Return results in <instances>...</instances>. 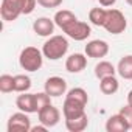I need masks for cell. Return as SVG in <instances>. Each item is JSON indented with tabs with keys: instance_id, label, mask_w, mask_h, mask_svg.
Listing matches in <instances>:
<instances>
[{
	"instance_id": "obj_24",
	"label": "cell",
	"mask_w": 132,
	"mask_h": 132,
	"mask_svg": "<svg viewBox=\"0 0 132 132\" xmlns=\"http://www.w3.org/2000/svg\"><path fill=\"white\" fill-rule=\"evenodd\" d=\"M36 104H37V112H39V110L44 109L45 106L51 104V96H50L45 90L40 92V93H36Z\"/></svg>"
},
{
	"instance_id": "obj_15",
	"label": "cell",
	"mask_w": 132,
	"mask_h": 132,
	"mask_svg": "<svg viewBox=\"0 0 132 132\" xmlns=\"http://www.w3.org/2000/svg\"><path fill=\"white\" fill-rule=\"evenodd\" d=\"M53 20H54L56 27H59V28L64 31L69 25H72L73 22H76L78 17L75 16V13H72V11H69V10H61V11H57V13L54 14Z\"/></svg>"
},
{
	"instance_id": "obj_11",
	"label": "cell",
	"mask_w": 132,
	"mask_h": 132,
	"mask_svg": "<svg viewBox=\"0 0 132 132\" xmlns=\"http://www.w3.org/2000/svg\"><path fill=\"white\" fill-rule=\"evenodd\" d=\"M16 106L19 110L27 112V113H37V104H36V93H28L23 92L22 95L17 96Z\"/></svg>"
},
{
	"instance_id": "obj_7",
	"label": "cell",
	"mask_w": 132,
	"mask_h": 132,
	"mask_svg": "<svg viewBox=\"0 0 132 132\" xmlns=\"http://www.w3.org/2000/svg\"><path fill=\"white\" fill-rule=\"evenodd\" d=\"M44 90L51 98L62 96V95H65V92H67V81H65L64 78H61V76H50L45 81Z\"/></svg>"
},
{
	"instance_id": "obj_16",
	"label": "cell",
	"mask_w": 132,
	"mask_h": 132,
	"mask_svg": "<svg viewBox=\"0 0 132 132\" xmlns=\"http://www.w3.org/2000/svg\"><path fill=\"white\" fill-rule=\"evenodd\" d=\"M89 126V118H87V113L81 115V117H76V118H70V120H65V127L70 132H82L86 130Z\"/></svg>"
},
{
	"instance_id": "obj_14",
	"label": "cell",
	"mask_w": 132,
	"mask_h": 132,
	"mask_svg": "<svg viewBox=\"0 0 132 132\" xmlns=\"http://www.w3.org/2000/svg\"><path fill=\"white\" fill-rule=\"evenodd\" d=\"M54 20L48 19V17H39L34 20L33 23V30L37 36L40 37H50L53 36V31H54Z\"/></svg>"
},
{
	"instance_id": "obj_27",
	"label": "cell",
	"mask_w": 132,
	"mask_h": 132,
	"mask_svg": "<svg viewBox=\"0 0 132 132\" xmlns=\"http://www.w3.org/2000/svg\"><path fill=\"white\" fill-rule=\"evenodd\" d=\"M120 113L130 123V127H132V106H129V104L123 106V107L120 109Z\"/></svg>"
},
{
	"instance_id": "obj_29",
	"label": "cell",
	"mask_w": 132,
	"mask_h": 132,
	"mask_svg": "<svg viewBox=\"0 0 132 132\" xmlns=\"http://www.w3.org/2000/svg\"><path fill=\"white\" fill-rule=\"evenodd\" d=\"M47 129H48V127H47L45 124H42V123H40V126H34V127L31 126V132H45Z\"/></svg>"
},
{
	"instance_id": "obj_6",
	"label": "cell",
	"mask_w": 132,
	"mask_h": 132,
	"mask_svg": "<svg viewBox=\"0 0 132 132\" xmlns=\"http://www.w3.org/2000/svg\"><path fill=\"white\" fill-rule=\"evenodd\" d=\"M64 33L67 34L70 39L81 42V40H86V39L92 34V28H90V25H89L87 22L76 20V22H73L72 25H69L67 28H65Z\"/></svg>"
},
{
	"instance_id": "obj_1",
	"label": "cell",
	"mask_w": 132,
	"mask_h": 132,
	"mask_svg": "<svg viewBox=\"0 0 132 132\" xmlns=\"http://www.w3.org/2000/svg\"><path fill=\"white\" fill-rule=\"evenodd\" d=\"M69 51V40L64 36H50L48 40L42 45V53L50 61H57L64 57Z\"/></svg>"
},
{
	"instance_id": "obj_19",
	"label": "cell",
	"mask_w": 132,
	"mask_h": 132,
	"mask_svg": "<svg viewBox=\"0 0 132 132\" xmlns=\"http://www.w3.org/2000/svg\"><path fill=\"white\" fill-rule=\"evenodd\" d=\"M117 73V69L113 67V64L109 61H100L95 65V76L98 79H103L106 76H113Z\"/></svg>"
},
{
	"instance_id": "obj_28",
	"label": "cell",
	"mask_w": 132,
	"mask_h": 132,
	"mask_svg": "<svg viewBox=\"0 0 132 132\" xmlns=\"http://www.w3.org/2000/svg\"><path fill=\"white\" fill-rule=\"evenodd\" d=\"M98 2H100V5H101V6L109 8V6H113V5L117 3V0H98Z\"/></svg>"
},
{
	"instance_id": "obj_5",
	"label": "cell",
	"mask_w": 132,
	"mask_h": 132,
	"mask_svg": "<svg viewBox=\"0 0 132 132\" xmlns=\"http://www.w3.org/2000/svg\"><path fill=\"white\" fill-rule=\"evenodd\" d=\"M6 129H8V132H28V130H31V120H30L28 113L22 112V110L17 113H13L8 120Z\"/></svg>"
},
{
	"instance_id": "obj_2",
	"label": "cell",
	"mask_w": 132,
	"mask_h": 132,
	"mask_svg": "<svg viewBox=\"0 0 132 132\" xmlns=\"http://www.w3.org/2000/svg\"><path fill=\"white\" fill-rule=\"evenodd\" d=\"M44 57L45 56H44L42 50H39L36 47H25L20 51L19 64L27 72H37V70H40L42 64H44Z\"/></svg>"
},
{
	"instance_id": "obj_25",
	"label": "cell",
	"mask_w": 132,
	"mask_h": 132,
	"mask_svg": "<svg viewBox=\"0 0 132 132\" xmlns=\"http://www.w3.org/2000/svg\"><path fill=\"white\" fill-rule=\"evenodd\" d=\"M64 0H37V5H40L42 8H57L62 5Z\"/></svg>"
},
{
	"instance_id": "obj_21",
	"label": "cell",
	"mask_w": 132,
	"mask_h": 132,
	"mask_svg": "<svg viewBox=\"0 0 132 132\" xmlns=\"http://www.w3.org/2000/svg\"><path fill=\"white\" fill-rule=\"evenodd\" d=\"M31 89V78L27 75H16L14 76V92L23 93Z\"/></svg>"
},
{
	"instance_id": "obj_20",
	"label": "cell",
	"mask_w": 132,
	"mask_h": 132,
	"mask_svg": "<svg viewBox=\"0 0 132 132\" xmlns=\"http://www.w3.org/2000/svg\"><path fill=\"white\" fill-rule=\"evenodd\" d=\"M106 14H107V10H104V6L103 8H100V6L98 8H92L89 11V20L95 27H103L104 20H106Z\"/></svg>"
},
{
	"instance_id": "obj_30",
	"label": "cell",
	"mask_w": 132,
	"mask_h": 132,
	"mask_svg": "<svg viewBox=\"0 0 132 132\" xmlns=\"http://www.w3.org/2000/svg\"><path fill=\"white\" fill-rule=\"evenodd\" d=\"M127 104L132 106V90H129V93H127Z\"/></svg>"
},
{
	"instance_id": "obj_10",
	"label": "cell",
	"mask_w": 132,
	"mask_h": 132,
	"mask_svg": "<svg viewBox=\"0 0 132 132\" xmlns=\"http://www.w3.org/2000/svg\"><path fill=\"white\" fill-rule=\"evenodd\" d=\"M109 53V44L103 39H93L90 42H87L86 45V56L87 57H106Z\"/></svg>"
},
{
	"instance_id": "obj_8",
	"label": "cell",
	"mask_w": 132,
	"mask_h": 132,
	"mask_svg": "<svg viewBox=\"0 0 132 132\" xmlns=\"http://www.w3.org/2000/svg\"><path fill=\"white\" fill-rule=\"evenodd\" d=\"M37 118H39V123L45 124L47 127H53L61 121V112L53 104H48L37 112Z\"/></svg>"
},
{
	"instance_id": "obj_9",
	"label": "cell",
	"mask_w": 132,
	"mask_h": 132,
	"mask_svg": "<svg viewBox=\"0 0 132 132\" xmlns=\"http://www.w3.org/2000/svg\"><path fill=\"white\" fill-rule=\"evenodd\" d=\"M86 106L87 104H82L76 100H72V98H67L65 96V101L62 104V113H64V118L65 120H70V118H76V117H81L86 113Z\"/></svg>"
},
{
	"instance_id": "obj_22",
	"label": "cell",
	"mask_w": 132,
	"mask_h": 132,
	"mask_svg": "<svg viewBox=\"0 0 132 132\" xmlns=\"http://www.w3.org/2000/svg\"><path fill=\"white\" fill-rule=\"evenodd\" d=\"M65 96H67V98H72V100H76V101H79V103H82V104H87V103H89V95H87V92H86L82 87L70 89Z\"/></svg>"
},
{
	"instance_id": "obj_32",
	"label": "cell",
	"mask_w": 132,
	"mask_h": 132,
	"mask_svg": "<svg viewBox=\"0 0 132 132\" xmlns=\"http://www.w3.org/2000/svg\"><path fill=\"white\" fill-rule=\"evenodd\" d=\"M130 129H132V127H130Z\"/></svg>"
},
{
	"instance_id": "obj_12",
	"label": "cell",
	"mask_w": 132,
	"mask_h": 132,
	"mask_svg": "<svg viewBox=\"0 0 132 132\" xmlns=\"http://www.w3.org/2000/svg\"><path fill=\"white\" fill-rule=\"evenodd\" d=\"M130 129V123L118 112L106 121V130L107 132H127Z\"/></svg>"
},
{
	"instance_id": "obj_17",
	"label": "cell",
	"mask_w": 132,
	"mask_h": 132,
	"mask_svg": "<svg viewBox=\"0 0 132 132\" xmlns=\"http://www.w3.org/2000/svg\"><path fill=\"white\" fill-rule=\"evenodd\" d=\"M117 72L123 79H132V54H126L120 59Z\"/></svg>"
},
{
	"instance_id": "obj_26",
	"label": "cell",
	"mask_w": 132,
	"mask_h": 132,
	"mask_svg": "<svg viewBox=\"0 0 132 132\" xmlns=\"http://www.w3.org/2000/svg\"><path fill=\"white\" fill-rule=\"evenodd\" d=\"M37 5V0H23V14H31Z\"/></svg>"
},
{
	"instance_id": "obj_18",
	"label": "cell",
	"mask_w": 132,
	"mask_h": 132,
	"mask_svg": "<svg viewBox=\"0 0 132 132\" xmlns=\"http://www.w3.org/2000/svg\"><path fill=\"white\" fill-rule=\"evenodd\" d=\"M118 89H120V82L115 78V75L113 76H106V78L100 79V90L104 95H113V93L118 92Z\"/></svg>"
},
{
	"instance_id": "obj_3",
	"label": "cell",
	"mask_w": 132,
	"mask_h": 132,
	"mask_svg": "<svg viewBox=\"0 0 132 132\" xmlns=\"http://www.w3.org/2000/svg\"><path fill=\"white\" fill-rule=\"evenodd\" d=\"M126 27H127V20H126L124 14L120 10H115V8L107 10L106 20H104V25H103V28L107 33H110V34H121V33H124Z\"/></svg>"
},
{
	"instance_id": "obj_23",
	"label": "cell",
	"mask_w": 132,
	"mask_h": 132,
	"mask_svg": "<svg viewBox=\"0 0 132 132\" xmlns=\"http://www.w3.org/2000/svg\"><path fill=\"white\" fill-rule=\"evenodd\" d=\"M0 92L2 93L14 92V76H11V75H2L0 76Z\"/></svg>"
},
{
	"instance_id": "obj_31",
	"label": "cell",
	"mask_w": 132,
	"mask_h": 132,
	"mask_svg": "<svg viewBox=\"0 0 132 132\" xmlns=\"http://www.w3.org/2000/svg\"><path fill=\"white\" fill-rule=\"evenodd\" d=\"M126 3H127V5H130V6H132V0H126Z\"/></svg>"
},
{
	"instance_id": "obj_4",
	"label": "cell",
	"mask_w": 132,
	"mask_h": 132,
	"mask_svg": "<svg viewBox=\"0 0 132 132\" xmlns=\"http://www.w3.org/2000/svg\"><path fill=\"white\" fill-rule=\"evenodd\" d=\"M23 14V0H2L0 16L5 22H13Z\"/></svg>"
},
{
	"instance_id": "obj_13",
	"label": "cell",
	"mask_w": 132,
	"mask_h": 132,
	"mask_svg": "<svg viewBox=\"0 0 132 132\" xmlns=\"http://www.w3.org/2000/svg\"><path fill=\"white\" fill-rule=\"evenodd\" d=\"M87 67V57L82 53H73L65 61V70L70 73H79Z\"/></svg>"
}]
</instances>
